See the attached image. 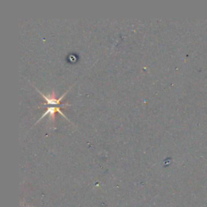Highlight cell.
<instances>
[{
	"mask_svg": "<svg viewBox=\"0 0 207 207\" xmlns=\"http://www.w3.org/2000/svg\"><path fill=\"white\" fill-rule=\"evenodd\" d=\"M58 112L59 113H61V114L63 116V117L66 118V116H65L64 114L62 113V112L60 110V108H59V107H56V105H52V106H50V107H49V108H47V110L45 112V113L42 115V116L39 119V121L41 120L43 117H45V116H46V115H48V114H49V116H50V118L52 119V121H53L54 118H55V112ZM66 119H67V118H66Z\"/></svg>",
	"mask_w": 207,
	"mask_h": 207,
	"instance_id": "cell-1",
	"label": "cell"
}]
</instances>
